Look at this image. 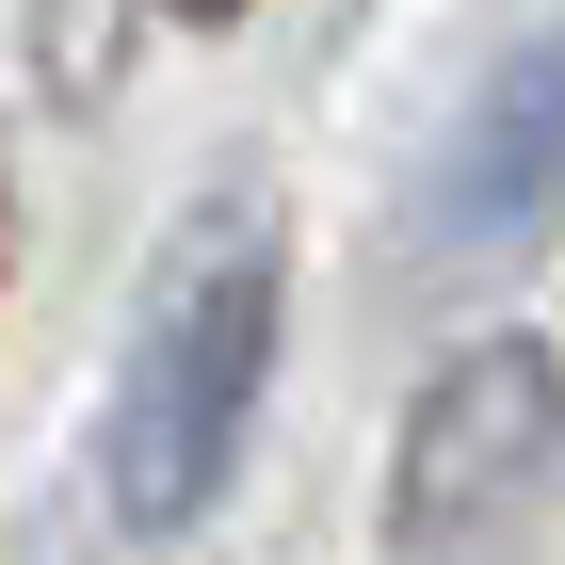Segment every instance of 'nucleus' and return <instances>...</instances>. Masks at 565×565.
I'll list each match as a JSON object with an SVG mask.
<instances>
[{
    "instance_id": "1",
    "label": "nucleus",
    "mask_w": 565,
    "mask_h": 565,
    "mask_svg": "<svg viewBox=\"0 0 565 565\" xmlns=\"http://www.w3.org/2000/svg\"><path fill=\"white\" fill-rule=\"evenodd\" d=\"M259 372H275V211L211 194V211H178L146 323H130V372H114V518L130 533H194L226 501Z\"/></svg>"
},
{
    "instance_id": "2",
    "label": "nucleus",
    "mask_w": 565,
    "mask_h": 565,
    "mask_svg": "<svg viewBox=\"0 0 565 565\" xmlns=\"http://www.w3.org/2000/svg\"><path fill=\"white\" fill-rule=\"evenodd\" d=\"M550 469H565V372H550V340H469L420 404H404L388 533L404 550H484Z\"/></svg>"
},
{
    "instance_id": "3",
    "label": "nucleus",
    "mask_w": 565,
    "mask_h": 565,
    "mask_svg": "<svg viewBox=\"0 0 565 565\" xmlns=\"http://www.w3.org/2000/svg\"><path fill=\"white\" fill-rule=\"evenodd\" d=\"M550 226H565V33H533L518 65L469 97V130H452V162H436V194H420V243L436 259H518Z\"/></svg>"
},
{
    "instance_id": "4",
    "label": "nucleus",
    "mask_w": 565,
    "mask_h": 565,
    "mask_svg": "<svg viewBox=\"0 0 565 565\" xmlns=\"http://www.w3.org/2000/svg\"><path fill=\"white\" fill-rule=\"evenodd\" d=\"M162 17H194V33H226V17H243V0H162Z\"/></svg>"
}]
</instances>
